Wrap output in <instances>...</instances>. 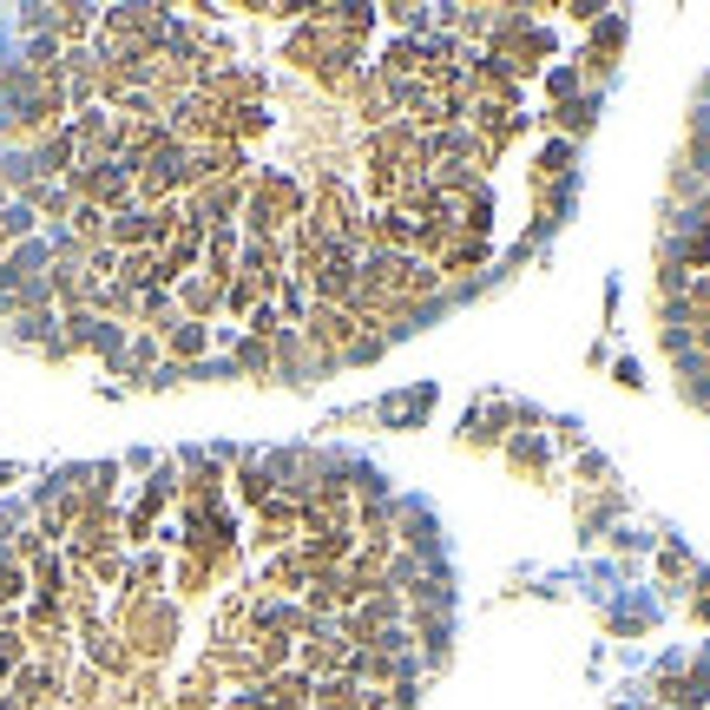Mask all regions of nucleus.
Returning <instances> with one entry per match:
<instances>
[{
  "label": "nucleus",
  "instance_id": "2",
  "mask_svg": "<svg viewBox=\"0 0 710 710\" xmlns=\"http://www.w3.org/2000/svg\"><path fill=\"white\" fill-rule=\"evenodd\" d=\"M27 592V572L20 566H0V598H20Z\"/></svg>",
  "mask_w": 710,
  "mask_h": 710
},
{
  "label": "nucleus",
  "instance_id": "1",
  "mask_svg": "<svg viewBox=\"0 0 710 710\" xmlns=\"http://www.w3.org/2000/svg\"><path fill=\"white\" fill-rule=\"evenodd\" d=\"M171 349H178V356H198V349H204V329H198V322L171 329Z\"/></svg>",
  "mask_w": 710,
  "mask_h": 710
}]
</instances>
